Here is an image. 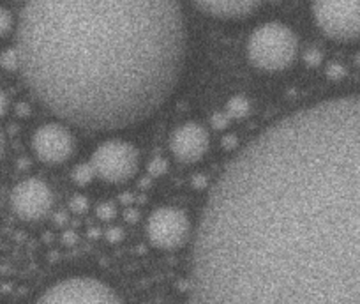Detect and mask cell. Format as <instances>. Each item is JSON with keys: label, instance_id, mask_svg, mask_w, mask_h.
<instances>
[{"label": "cell", "instance_id": "cell-8", "mask_svg": "<svg viewBox=\"0 0 360 304\" xmlns=\"http://www.w3.org/2000/svg\"><path fill=\"white\" fill-rule=\"evenodd\" d=\"M9 204L19 220L38 221L54 207V193L45 181L25 179L13 188Z\"/></svg>", "mask_w": 360, "mask_h": 304}, {"label": "cell", "instance_id": "cell-6", "mask_svg": "<svg viewBox=\"0 0 360 304\" xmlns=\"http://www.w3.org/2000/svg\"><path fill=\"white\" fill-rule=\"evenodd\" d=\"M91 161L99 179L118 184L134 177L140 167V152L130 142L108 140L95 149Z\"/></svg>", "mask_w": 360, "mask_h": 304}, {"label": "cell", "instance_id": "cell-5", "mask_svg": "<svg viewBox=\"0 0 360 304\" xmlns=\"http://www.w3.org/2000/svg\"><path fill=\"white\" fill-rule=\"evenodd\" d=\"M36 304H125L107 283L95 278L76 276L55 283Z\"/></svg>", "mask_w": 360, "mask_h": 304}, {"label": "cell", "instance_id": "cell-14", "mask_svg": "<svg viewBox=\"0 0 360 304\" xmlns=\"http://www.w3.org/2000/svg\"><path fill=\"white\" fill-rule=\"evenodd\" d=\"M2 154H4V138L0 135V158H2Z\"/></svg>", "mask_w": 360, "mask_h": 304}, {"label": "cell", "instance_id": "cell-9", "mask_svg": "<svg viewBox=\"0 0 360 304\" xmlns=\"http://www.w3.org/2000/svg\"><path fill=\"white\" fill-rule=\"evenodd\" d=\"M32 149L42 163L61 165L72 158L76 151V140L65 126L45 124L32 137Z\"/></svg>", "mask_w": 360, "mask_h": 304}, {"label": "cell", "instance_id": "cell-4", "mask_svg": "<svg viewBox=\"0 0 360 304\" xmlns=\"http://www.w3.org/2000/svg\"><path fill=\"white\" fill-rule=\"evenodd\" d=\"M313 18L330 39H360V0H313Z\"/></svg>", "mask_w": 360, "mask_h": 304}, {"label": "cell", "instance_id": "cell-11", "mask_svg": "<svg viewBox=\"0 0 360 304\" xmlns=\"http://www.w3.org/2000/svg\"><path fill=\"white\" fill-rule=\"evenodd\" d=\"M207 15L221 20L246 18L262 6L263 0H193Z\"/></svg>", "mask_w": 360, "mask_h": 304}, {"label": "cell", "instance_id": "cell-12", "mask_svg": "<svg viewBox=\"0 0 360 304\" xmlns=\"http://www.w3.org/2000/svg\"><path fill=\"white\" fill-rule=\"evenodd\" d=\"M13 27V16L8 9L0 8V38L8 34Z\"/></svg>", "mask_w": 360, "mask_h": 304}, {"label": "cell", "instance_id": "cell-3", "mask_svg": "<svg viewBox=\"0 0 360 304\" xmlns=\"http://www.w3.org/2000/svg\"><path fill=\"white\" fill-rule=\"evenodd\" d=\"M246 52L253 68L265 73H279L295 62L299 39L285 23H263L249 36Z\"/></svg>", "mask_w": 360, "mask_h": 304}, {"label": "cell", "instance_id": "cell-2", "mask_svg": "<svg viewBox=\"0 0 360 304\" xmlns=\"http://www.w3.org/2000/svg\"><path fill=\"white\" fill-rule=\"evenodd\" d=\"M186 52L178 0H27L16 27L29 91L84 130H124L156 114Z\"/></svg>", "mask_w": 360, "mask_h": 304}, {"label": "cell", "instance_id": "cell-7", "mask_svg": "<svg viewBox=\"0 0 360 304\" xmlns=\"http://www.w3.org/2000/svg\"><path fill=\"white\" fill-rule=\"evenodd\" d=\"M145 234L154 248L173 251L189 243L193 225L184 211L177 207H161L148 216Z\"/></svg>", "mask_w": 360, "mask_h": 304}, {"label": "cell", "instance_id": "cell-13", "mask_svg": "<svg viewBox=\"0 0 360 304\" xmlns=\"http://www.w3.org/2000/svg\"><path fill=\"white\" fill-rule=\"evenodd\" d=\"M8 110V98L4 96V92H0V117L6 114Z\"/></svg>", "mask_w": 360, "mask_h": 304}, {"label": "cell", "instance_id": "cell-10", "mask_svg": "<svg viewBox=\"0 0 360 304\" xmlns=\"http://www.w3.org/2000/svg\"><path fill=\"white\" fill-rule=\"evenodd\" d=\"M210 138L203 126L187 122L173 131L170 140L171 154L182 163H196L207 154Z\"/></svg>", "mask_w": 360, "mask_h": 304}, {"label": "cell", "instance_id": "cell-1", "mask_svg": "<svg viewBox=\"0 0 360 304\" xmlns=\"http://www.w3.org/2000/svg\"><path fill=\"white\" fill-rule=\"evenodd\" d=\"M191 304H360V94L279 119L226 165L194 228Z\"/></svg>", "mask_w": 360, "mask_h": 304}]
</instances>
